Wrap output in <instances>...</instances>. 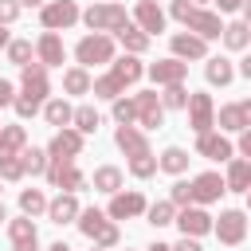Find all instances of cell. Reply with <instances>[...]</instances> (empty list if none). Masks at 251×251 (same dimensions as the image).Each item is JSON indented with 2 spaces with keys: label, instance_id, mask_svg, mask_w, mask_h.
Instances as JSON below:
<instances>
[{
  "label": "cell",
  "instance_id": "60d3db41",
  "mask_svg": "<svg viewBox=\"0 0 251 251\" xmlns=\"http://www.w3.org/2000/svg\"><path fill=\"white\" fill-rule=\"evenodd\" d=\"M188 90H184V82H173V86H165V94H161V102H165V110H188Z\"/></svg>",
  "mask_w": 251,
  "mask_h": 251
},
{
  "label": "cell",
  "instance_id": "74e56055",
  "mask_svg": "<svg viewBox=\"0 0 251 251\" xmlns=\"http://www.w3.org/2000/svg\"><path fill=\"white\" fill-rule=\"evenodd\" d=\"M20 161H24V169H27L31 176H43L47 165H51V153H47V149H24Z\"/></svg>",
  "mask_w": 251,
  "mask_h": 251
},
{
  "label": "cell",
  "instance_id": "8992f818",
  "mask_svg": "<svg viewBox=\"0 0 251 251\" xmlns=\"http://www.w3.org/2000/svg\"><path fill=\"white\" fill-rule=\"evenodd\" d=\"M216 239L224 243V247H239L243 243V235H247V212H239V208H227V212H220V220H216Z\"/></svg>",
  "mask_w": 251,
  "mask_h": 251
},
{
  "label": "cell",
  "instance_id": "7c38bea8",
  "mask_svg": "<svg viewBox=\"0 0 251 251\" xmlns=\"http://www.w3.org/2000/svg\"><path fill=\"white\" fill-rule=\"evenodd\" d=\"M176 227H180V235H208L212 227H216V220L204 212V204H188V208H180L176 212Z\"/></svg>",
  "mask_w": 251,
  "mask_h": 251
},
{
  "label": "cell",
  "instance_id": "30bf717a",
  "mask_svg": "<svg viewBox=\"0 0 251 251\" xmlns=\"http://www.w3.org/2000/svg\"><path fill=\"white\" fill-rule=\"evenodd\" d=\"M43 176H47L59 192H78V188L86 184V176H82V169H78L75 161H51Z\"/></svg>",
  "mask_w": 251,
  "mask_h": 251
},
{
  "label": "cell",
  "instance_id": "8d00e7d4",
  "mask_svg": "<svg viewBox=\"0 0 251 251\" xmlns=\"http://www.w3.org/2000/svg\"><path fill=\"white\" fill-rule=\"evenodd\" d=\"M78 133H98V126H102V118H98V110L94 106H75V122H71Z\"/></svg>",
  "mask_w": 251,
  "mask_h": 251
},
{
  "label": "cell",
  "instance_id": "f907efd6",
  "mask_svg": "<svg viewBox=\"0 0 251 251\" xmlns=\"http://www.w3.org/2000/svg\"><path fill=\"white\" fill-rule=\"evenodd\" d=\"M216 4H220V12H239L247 0H216Z\"/></svg>",
  "mask_w": 251,
  "mask_h": 251
},
{
  "label": "cell",
  "instance_id": "603a6c76",
  "mask_svg": "<svg viewBox=\"0 0 251 251\" xmlns=\"http://www.w3.org/2000/svg\"><path fill=\"white\" fill-rule=\"evenodd\" d=\"M145 71H149V67H145V63L137 59V55H129V51H126L122 59H114V63H110V75H114V78H118L122 86H133V82H137V78H141Z\"/></svg>",
  "mask_w": 251,
  "mask_h": 251
},
{
  "label": "cell",
  "instance_id": "7402d4cb",
  "mask_svg": "<svg viewBox=\"0 0 251 251\" xmlns=\"http://www.w3.org/2000/svg\"><path fill=\"white\" fill-rule=\"evenodd\" d=\"M24 149H27V129L24 126H4L0 129V165L4 161H16Z\"/></svg>",
  "mask_w": 251,
  "mask_h": 251
},
{
  "label": "cell",
  "instance_id": "680465c9",
  "mask_svg": "<svg viewBox=\"0 0 251 251\" xmlns=\"http://www.w3.org/2000/svg\"><path fill=\"white\" fill-rule=\"evenodd\" d=\"M20 4H27V8H43V0H20Z\"/></svg>",
  "mask_w": 251,
  "mask_h": 251
},
{
  "label": "cell",
  "instance_id": "91938a15",
  "mask_svg": "<svg viewBox=\"0 0 251 251\" xmlns=\"http://www.w3.org/2000/svg\"><path fill=\"white\" fill-rule=\"evenodd\" d=\"M4 220H8V208H4V200H0V224H4Z\"/></svg>",
  "mask_w": 251,
  "mask_h": 251
},
{
  "label": "cell",
  "instance_id": "4fadbf2b",
  "mask_svg": "<svg viewBox=\"0 0 251 251\" xmlns=\"http://www.w3.org/2000/svg\"><path fill=\"white\" fill-rule=\"evenodd\" d=\"M184 27L196 31L200 39H220V35H224V20H220V12H208V8H200V4L188 12Z\"/></svg>",
  "mask_w": 251,
  "mask_h": 251
},
{
  "label": "cell",
  "instance_id": "6125c7cd",
  "mask_svg": "<svg viewBox=\"0 0 251 251\" xmlns=\"http://www.w3.org/2000/svg\"><path fill=\"white\" fill-rule=\"evenodd\" d=\"M247 212H251V192H247Z\"/></svg>",
  "mask_w": 251,
  "mask_h": 251
},
{
  "label": "cell",
  "instance_id": "f5cc1de1",
  "mask_svg": "<svg viewBox=\"0 0 251 251\" xmlns=\"http://www.w3.org/2000/svg\"><path fill=\"white\" fill-rule=\"evenodd\" d=\"M235 71H239V75H243V78H251V55H243V63H239V67H235Z\"/></svg>",
  "mask_w": 251,
  "mask_h": 251
},
{
  "label": "cell",
  "instance_id": "5bb4252c",
  "mask_svg": "<svg viewBox=\"0 0 251 251\" xmlns=\"http://www.w3.org/2000/svg\"><path fill=\"white\" fill-rule=\"evenodd\" d=\"M157 86H173V82H184L188 78V63L184 59H176V55H169V59H157V63H149V71H145Z\"/></svg>",
  "mask_w": 251,
  "mask_h": 251
},
{
  "label": "cell",
  "instance_id": "9f6ffc18",
  "mask_svg": "<svg viewBox=\"0 0 251 251\" xmlns=\"http://www.w3.org/2000/svg\"><path fill=\"white\" fill-rule=\"evenodd\" d=\"M239 12H243V20H247V24H251V0H247V4H243V8H239Z\"/></svg>",
  "mask_w": 251,
  "mask_h": 251
},
{
  "label": "cell",
  "instance_id": "f35d334b",
  "mask_svg": "<svg viewBox=\"0 0 251 251\" xmlns=\"http://www.w3.org/2000/svg\"><path fill=\"white\" fill-rule=\"evenodd\" d=\"M4 51H8V63H12V67H27V63H35V59H31V55H35V47H31L27 39H12Z\"/></svg>",
  "mask_w": 251,
  "mask_h": 251
},
{
  "label": "cell",
  "instance_id": "f546056e",
  "mask_svg": "<svg viewBox=\"0 0 251 251\" xmlns=\"http://www.w3.org/2000/svg\"><path fill=\"white\" fill-rule=\"evenodd\" d=\"M90 180H94V188H98V192H106V196L122 192V169H118V165H98Z\"/></svg>",
  "mask_w": 251,
  "mask_h": 251
},
{
  "label": "cell",
  "instance_id": "d590c367",
  "mask_svg": "<svg viewBox=\"0 0 251 251\" xmlns=\"http://www.w3.org/2000/svg\"><path fill=\"white\" fill-rule=\"evenodd\" d=\"M90 94H94V98H106V102H114V98H122V94H126V86H122V82H118V78H114V75L106 71L102 78H94Z\"/></svg>",
  "mask_w": 251,
  "mask_h": 251
},
{
  "label": "cell",
  "instance_id": "9c48e42d",
  "mask_svg": "<svg viewBox=\"0 0 251 251\" xmlns=\"http://www.w3.org/2000/svg\"><path fill=\"white\" fill-rule=\"evenodd\" d=\"M133 102H137V126L141 129H157L165 122V102H161L157 90H137Z\"/></svg>",
  "mask_w": 251,
  "mask_h": 251
},
{
  "label": "cell",
  "instance_id": "ffe728a7",
  "mask_svg": "<svg viewBox=\"0 0 251 251\" xmlns=\"http://www.w3.org/2000/svg\"><path fill=\"white\" fill-rule=\"evenodd\" d=\"M133 24H137L141 31H149V35H161V31H165V12H161L153 0H137V8H133Z\"/></svg>",
  "mask_w": 251,
  "mask_h": 251
},
{
  "label": "cell",
  "instance_id": "03108f58",
  "mask_svg": "<svg viewBox=\"0 0 251 251\" xmlns=\"http://www.w3.org/2000/svg\"><path fill=\"white\" fill-rule=\"evenodd\" d=\"M126 251H129V247H126Z\"/></svg>",
  "mask_w": 251,
  "mask_h": 251
},
{
  "label": "cell",
  "instance_id": "ba28073f",
  "mask_svg": "<svg viewBox=\"0 0 251 251\" xmlns=\"http://www.w3.org/2000/svg\"><path fill=\"white\" fill-rule=\"evenodd\" d=\"M82 145H86V133H78L75 126H67V129H59L47 141V153H51V161H75L82 153Z\"/></svg>",
  "mask_w": 251,
  "mask_h": 251
},
{
  "label": "cell",
  "instance_id": "2e32d148",
  "mask_svg": "<svg viewBox=\"0 0 251 251\" xmlns=\"http://www.w3.org/2000/svg\"><path fill=\"white\" fill-rule=\"evenodd\" d=\"M169 47H173V55L176 59H208V39H200L196 31H176L173 39H169Z\"/></svg>",
  "mask_w": 251,
  "mask_h": 251
},
{
  "label": "cell",
  "instance_id": "d6a6232c",
  "mask_svg": "<svg viewBox=\"0 0 251 251\" xmlns=\"http://www.w3.org/2000/svg\"><path fill=\"white\" fill-rule=\"evenodd\" d=\"M188 161H192V157H188V153H184L180 145H169V149H165V153L157 157V165H161V173H173V176H180V173L188 169Z\"/></svg>",
  "mask_w": 251,
  "mask_h": 251
},
{
  "label": "cell",
  "instance_id": "d6986e66",
  "mask_svg": "<svg viewBox=\"0 0 251 251\" xmlns=\"http://www.w3.org/2000/svg\"><path fill=\"white\" fill-rule=\"evenodd\" d=\"M114 145H118L126 157L149 153V137H145V129H137V126H118V129H114Z\"/></svg>",
  "mask_w": 251,
  "mask_h": 251
},
{
  "label": "cell",
  "instance_id": "11a10c76",
  "mask_svg": "<svg viewBox=\"0 0 251 251\" xmlns=\"http://www.w3.org/2000/svg\"><path fill=\"white\" fill-rule=\"evenodd\" d=\"M8 43H12V39H8V31H4V24H0V51H4Z\"/></svg>",
  "mask_w": 251,
  "mask_h": 251
},
{
  "label": "cell",
  "instance_id": "8fae6325",
  "mask_svg": "<svg viewBox=\"0 0 251 251\" xmlns=\"http://www.w3.org/2000/svg\"><path fill=\"white\" fill-rule=\"evenodd\" d=\"M145 196L137 192V188H129V192H114L110 196V208H106V216L110 220H133V216H145Z\"/></svg>",
  "mask_w": 251,
  "mask_h": 251
},
{
  "label": "cell",
  "instance_id": "ab89813d",
  "mask_svg": "<svg viewBox=\"0 0 251 251\" xmlns=\"http://www.w3.org/2000/svg\"><path fill=\"white\" fill-rule=\"evenodd\" d=\"M157 169H161V165H157L153 149H149V153H137V157H129V173H133L137 180H149V176H153Z\"/></svg>",
  "mask_w": 251,
  "mask_h": 251
},
{
  "label": "cell",
  "instance_id": "681fc988",
  "mask_svg": "<svg viewBox=\"0 0 251 251\" xmlns=\"http://www.w3.org/2000/svg\"><path fill=\"white\" fill-rule=\"evenodd\" d=\"M239 153L251 161V129H243V133H239Z\"/></svg>",
  "mask_w": 251,
  "mask_h": 251
},
{
  "label": "cell",
  "instance_id": "4dcf8cb0",
  "mask_svg": "<svg viewBox=\"0 0 251 251\" xmlns=\"http://www.w3.org/2000/svg\"><path fill=\"white\" fill-rule=\"evenodd\" d=\"M90 86H94V78H90L86 67H67L63 71V90L67 94H90Z\"/></svg>",
  "mask_w": 251,
  "mask_h": 251
},
{
  "label": "cell",
  "instance_id": "e7e4bbea",
  "mask_svg": "<svg viewBox=\"0 0 251 251\" xmlns=\"http://www.w3.org/2000/svg\"><path fill=\"white\" fill-rule=\"evenodd\" d=\"M24 251H35V247H24Z\"/></svg>",
  "mask_w": 251,
  "mask_h": 251
},
{
  "label": "cell",
  "instance_id": "e575fe53",
  "mask_svg": "<svg viewBox=\"0 0 251 251\" xmlns=\"http://www.w3.org/2000/svg\"><path fill=\"white\" fill-rule=\"evenodd\" d=\"M47 204H51V200H47L39 188H24V192H20V212H24V216H31V220H35V216H43V212H47Z\"/></svg>",
  "mask_w": 251,
  "mask_h": 251
},
{
  "label": "cell",
  "instance_id": "be15d7a7",
  "mask_svg": "<svg viewBox=\"0 0 251 251\" xmlns=\"http://www.w3.org/2000/svg\"><path fill=\"white\" fill-rule=\"evenodd\" d=\"M192 4H208V0H192Z\"/></svg>",
  "mask_w": 251,
  "mask_h": 251
},
{
  "label": "cell",
  "instance_id": "f1b7e54d",
  "mask_svg": "<svg viewBox=\"0 0 251 251\" xmlns=\"http://www.w3.org/2000/svg\"><path fill=\"white\" fill-rule=\"evenodd\" d=\"M149 39H153V35H149V31H141L137 24H126V27L118 31V43H122L129 55H145V51H149Z\"/></svg>",
  "mask_w": 251,
  "mask_h": 251
},
{
  "label": "cell",
  "instance_id": "7a4b0ae2",
  "mask_svg": "<svg viewBox=\"0 0 251 251\" xmlns=\"http://www.w3.org/2000/svg\"><path fill=\"white\" fill-rule=\"evenodd\" d=\"M75 224H78V231H82L90 243H98V247H106V251H110V247H118V239H122L118 224H114L106 212H98V208H82Z\"/></svg>",
  "mask_w": 251,
  "mask_h": 251
},
{
  "label": "cell",
  "instance_id": "83f0119b",
  "mask_svg": "<svg viewBox=\"0 0 251 251\" xmlns=\"http://www.w3.org/2000/svg\"><path fill=\"white\" fill-rule=\"evenodd\" d=\"M43 118H47V126L67 129V126L75 122V106H71L67 98H47V102H43Z\"/></svg>",
  "mask_w": 251,
  "mask_h": 251
},
{
  "label": "cell",
  "instance_id": "484cf974",
  "mask_svg": "<svg viewBox=\"0 0 251 251\" xmlns=\"http://www.w3.org/2000/svg\"><path fill=\"white\" fill-rule=\"evenodd\" d=\"M224 180H227V192H251V161L247 157H231Z\"/></svg>",
  "mask_w": 251,
  "mask_h": 251
},
{
  "label": "cell",
  "instance_id": "7bdbcfd3",
  "mask_svg": "<svg viewBox=\"0 0 251 251\" xmlns=\"http://www.w3.org/2000/svg\"><path fill=\"white\" fill-rule=\"evenodd\" d=\"M169 200H173L176 208H188V204H196V196H192V180H173V188H169Z\"/></svg>",
  "mask_w": 251,
  "mask_h": 251
},
{
  "label": "cell",
  "instance_id": "f6af8a7d",
  "mask_svg": "<svg viewBox=\"0 0 251 251\" xmlns=\"http://www.w3.org/2000/svg\"><path fill=\"white\" fill-rule=\"evenodd\" d=\"M24 173H27V169H24V161H20V157H16V161H4V165H0V176H4V180H20Z\"/></svg>",
  "mask_w": 251,
  "mask_h": 251
},
{
  "label": "cell",
  "instance_id": "52a82bcc",
  "mask_svg": "<svg viewBox=\"0 0 251 251\" xmlns=\"http://www.w3.org/2000/svg\"><path fill=\"white\" fill-rule=\"evenodd\" d=\"M188 129H192V133L216 129V102H212V94L196 90V94L188 98Z\"/></svg>",
  "mask_w": 251,
  "mask_h": 251
},
{
  "label": "cell",
  "instance_id": "4316f807",
  "mask_svg": "<svg viewBox=\"0 0 251 251\" xmlns=\"http://www.w3.org/2000/svg\"><path fill=\"white\" fill-rule=\"evenodd\" d=\"M224 47L227 51H247L251 47V24L247 20H235V24H224Z\"/></svg>",
  "mask_w": 251,
  "mask_h": 251
},
{
  "label": "cell",
  "instance_id": "5b68a950",
  "mask_svg": "<svg viewBox=\"0 0 251 251\" xmlns=\"http://www.w3.org/2000/svg\"><path fill=\"white\" fill-rule=\"evenodd\" d=\"M78 20H82V8H78L75 0H47V4L39 8L43 31H67V27L78 24Z\"/></svg>",
  "mask_w": 251,
  "mask_h": 251
},
{
  "label": "cell",
  "instance_id": "836d02e7",
  "mask_svg": "<svg viewBox=\"0 0 251 251\" xmlns=\"http://www.w3.org/2000/svg\"><path fill=\"white\" fill-rule=\"evenodd\" d=\"M145 220L153 227H169V224H176V204L173 200H157V204L145 208Z\"/></svg>",
  "mask_w": 251,
  "mask_h": 251
},
{
  "label": "cell",
  "instance_id": "ee69618b",
  "mask_svg": "<svg viewBox=\"0 0 251 251\" xmlns=\"http://www.w3.org/2000/svg\"><path fill=\"white\" fill-rule=\"evenodd\" d=\"M20 0H0V24L8 27V24H16V16H20Z\"/></svg>",
  "mask_w": 251,
  "mask_h": 251
},
{
  "label": "cell",
  "instance_id": "c3c4849f",
  "mask_svg": "<svg viewBox=\"0 0 251 251\" xmlns=\"http://www.w3.org/2000/svg\"><path fill=\"white\" fill-rule=\"evenodd\" d=\"M12 102H16V86L8 78H0V106H12Z\"/></svg>",
  "mask_w": 251,
  "mask_h": 251
},
{
  "label": "cell",
  "instance_id": "e0dca14e",
  "mask_svg": "<svg viewBox=\"0 0 251 251\" xmlns=\"http://www.w3.org/2000/svg\"><path fill=\"white\" fill-rule=\"evenodd\" d=\"M224 192H227V180H224L220 173H200V176H192V196H196V204H216Z\"/></svg>",
  "mask_w": 251,
  "mask_h": 251
},
{
  "label": "cell",
  "instance_id": "277c9868",
  "mask_svg": "<svg viewBox=\"0 0 251 251\" xmlns=\"http://www.w3.org/2000/svg\"><path fill=\"white\" fill-rule=\"evenodd\" d=\"M75 59H78V67H110L114 63V35H106V31L82 35L75 47Z\"/></svg>",
  "mask_w": 251,
  "mask_h": 251
},
{
  "label": "cell",
  "instance_id": "6da1fadb",
  "mask_svg": "<svg viewBox=\"0 0 251 251\" xmlns=\"http://www.w3.org/2000/svg\"><path fill=\"white\" fill-rule=\"evenodd\" d=\"M47 94H51V78H47V67L35 59V63H27V67H20V94H16V114L20 118H35L39 114V106L47 102Z\"/></svg>",
  "mask_w": 251,
  "mask_h": 251
},
{
  "label": "cell",
  "instance_id": "816d5d0a",
  "mask_svg": "<svg viewBox=\"0 0 251 251\" xmlns=\"http://www.w3.org/2000/svg\"><path fill=\"white\" fill-rule=\"evenodd\" d=\"M239 110H243V122H247V129H251V98H243V102H239Z\"/></svg>",
  "mask_w": 251,
  "mask_h": 251
},
{
  "label": "cell",
  "instance_id": "003e7915",
  "mask_svg": "<svg viewBox=\"0 0 251 251\" xmlns=\"http://www.w3.org/2000/svg\"><path fill=\"white\" fill-rule=\"evenodd\" d=\"M0 129H4V126H0Z\"/></svg>",
  "mask_w": 251,
  "mask_h": 251
},
{
  "label": "cell",
  "instance_id": "94428289",
  "mask_svg": "<svg viewBox=\"0 0 251 251\" xmlns=\"http://www.w3.org/2000/svg\"><path fill=\"white\" fill-rule=\"evenodd\" d=\"M90 251H106V247H98V243H94V247H90Z\"/></svg>",
  "mask_w": 251,
  "mask_h": 251
},
{
  "label": "cell",
  "instance_id": "cb8c5ba5",
  "mask_svg": "<svg viewBox=\"0 0 251 251\" xmlns=\"http://www.w3.org/2000/svg\"><path fill=\"white\" fill-rule=\"evenodd\" d=\"M235 75H239V71H235L231 59H224V55H208V63H204V78H208V86H227Z\"/></svg>",
  "mask_w": 251,
  "mask_h": 251
},
{
  "label": "cell",
  "instance_id": "1f68e13d",
  "mask_svg": "<svg viewBox=\"0 0 251 251\" xmlns=\"http://www.w3.org/2000/svg\"><path fill=\"white\" fill-rule=\"evenodd\" d=\"M216 126H220L224 133H243V129H247V122H243V110H239V102H227V106H220V114H216Z\"/></svg>",
  "mask_w": 251,
  "mask_h": 251
},
{
  "label": "cell",
  "instance_id": "7dc6e473",
  "mask_svg": "<svg viewBox=\"0 0 251 251\" xmlns=\"http://www.w3.org/2000/svg\"><path fill=\"white\" fill-rule=\"evenodd\" d=\"M173 251H204L196 235H180V243H173Z\"/></svg>",
  "mask_w": 251,
  "mask_h": 251
},
{
  "label": "cell",
  "instance_id": "6f0895ef",
  "mask_svg": "<svg viewBox=\"0 0 251 251\" xmlns=\"http://www.w3.org/2000/svg\"><path fill=\"white\" fill-rule=\"evenodd\" d=\"M47 251H71V247H67V243H63V239H59V243H51V247H47Z\"/></svg>",
  "mask_w": 251,
  "mask_h": 251
},
{
  "label": "cell",
  "instance_id": "3957f363",
  "mask_svg": "<svg viewBox=\"0 0 251 251\" xmlns=\"http://www.w3.org/2000/svg\"><path fill=\"white\" fill-rule=\"evenodd\" d=\"M82 24H86L90 31H106V35L114 31V35H118V31L129 24V16H126V8H122L118 0H102V4H90V8L82 12Z\"/></svg>",
  "mask_w": 251,
  "mask_h": 251
},
{
  "label": "cell",
  "instance_id": "db71d44e",
  "mask_svg": "<svg viewBox=\"0 0 251 251\" xmlns=\"http://www.w3.org/2000/svg\"><path fill=\"white\" fill-rule=\"evenodd\" d=\"M145 251H173V243H149Z\"/></svg>",
  "mask_w": 251,
  "mask_h": 251
},
{
  "label": "cell",
  "instance_id": "b9f144b4",
  "mask_svg": "<svg viewBox=\"0 0 251 251\" xmlns=\"http://www.w3.org/2000/svg\"><path fill=\"white\" fill-rule=\"evenodd\" d=\"M114 122L118 126H133L137 122V102L133 98H114Z\"/></svg>",
  "mask_w": 251,
  "mask_h": 251
},
{
  "label": "cell",
  "instance_id": "bcb514c9",
  "mask_svg": "<svg viewBox=\"0 0 251 251\" xmlns=\"http://www.w3.org/2000/svg\"><path fill=\"white\" fill-rule=\"evenodd\" d=\"M192 8H196V4H192V0H173V8H169V12H173V20H180V24H184V20H188V12H192Z\"/></svg>",
  "mask_w": 251,
  "mask_h": 251
},
{
  "label": "cell",
  "instance_id": "d4e9b609",
  "mask_svg": "<svg viewBox=\"0 0 251 251\" xmlns=\"http://www.w3.org/2000/svg\"><path fill=\"white\" fill-rule=\"evenodd\" d=\"M8 239H12V247H16V251H24V247H35V239H39V231H35V220H31V216L8 220Z\"/></svg>",
  "mask_w": 251,
  "mask_h": 251
},
{
  "label": "cell",
  "instance_id": "44dd1931",
  "mask_svg": "<svg viewBox=\"0 0 251 251\" xmlns=\"http://www.w3.org/2000/svg\"><path fill=\"white\" fill-rule=\"evenodd\" d=\"M78 212H82V208H78V196H75V192H59V196L47 204V220H51V224H75Z\"/></svg>",
  "mask_w": 251,
  "mask_h": 251
},
{
  "label": "cell",
  "instance_id": "9a60e30c",
  "mask_svg": "<svg viewBox=\"0 0 251 251\" xmlns=\"http://www.w3.org/2000/svg\"><path fill=\"white\" fill-rule=\"evenodd\" d=\"M196 153H200V157H208V161H231L235 145L224 137V129H220V133H216V129H208V133H196Z\"/></svg>",
  "mask_w": 251,
  "mask_h": 251
},
{
  "label": "cell",
  "instance_id": "ac0fdd59",
  "mask_svg": "<svg viewBox=\"0 0 251 251\" xmlns=\"http://www.w3.org/2000/svg\"><path fill=\"white\" fill-rule=\"evenodd\" d=\"M35 59H39L43 67H63V59H67V47H63L59 31H43V35L35 39Z\"/></svg>",
  "mask_w": 251,
  "mask_h": 251
}]
</instances>
